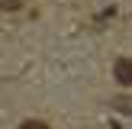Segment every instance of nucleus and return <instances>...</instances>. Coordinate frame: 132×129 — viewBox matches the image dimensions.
<instances>
[{
	"mask_svg": "<svg viewBox=\"0 0 132 129\" xmlns=\"http://www.w3.org/2000/svg\"><path fill=\"white\" fill-rule=\"evenodd\" d=\"M113 74H116V81H119L122 87H132V58H119L116 68H113Z\"/></svg>",
	"mask_w": 132,
	"mask_h": 129,
	"instance_id": "obj_1",
	"label": "nucleus"
},
{
	"mask_svg": "<svg viewBox=\"0 0 132 129\" xmlns=\"http://www.w3.org/2000/svg\"><path fill=\"white\" fill-rule=\"evenodd\" d=\"M19 129H52V126H48V123H42V119H26Z\"/></svg>",
	"mask_w": 132,
	"mask_h": 129,
	"instance_id": "obj_2",
	"label": "nucleus"
},
{
	"mask_svg": "<svg viewBox=\"0 0 132 129\" xmlns=\"http://www.w3.org/2000/svg\"><path fill=\"white\" fill-rule=\"evenodd\" d=\"M0 10H6V13L19 10V0H0Z\"/></svg>",
	"mask_w": 132,
	"mask_h": 129,
	"instance_id": "obj_3",
	"label": "nucleus"
}]
</instances>
